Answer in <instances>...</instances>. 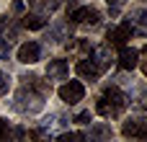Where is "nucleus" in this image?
I'll return each mask as SVG.
<instances>
[{"label": "nucleus", "mask_w": 147, "mask_h": 142, "mask_svg": "<svg viewBox=\"0 0 147 142\" xmlns=\"http://www.w3.org/2000/svg\"><path fill=\"white\" fill-rule=\"evenodd\" d=\"M124 109H127V96H124V91L116 88V85H109V88L101 93L98 103H96V111H98L101 116H106V119L119 116Z\"/></svg>", "instance_id": "f257e3e1"}, {"label": "nucleus", "mask_w": 147, "mask_h": 142, "mask_svg": "<svg viewBox=\"0 0 147 142\" xmlns=\"http://www.w3.org/2000/svg\"><path fill=\"white\" fill-rule=\"evenodd\" d=\"M44 96L36 91V88H31V85H26L23 83V88L18 91V96H16V109L18 111H23V114H36L41 106H44V101H41Z\"/></svg>", "instance_id": "f03ea898"}, {"label": "nucleus", "mask_w": 147, "mask_h": 142, "mask_svg": "<svg viewBox=\"0 0 147 142\" xmlns=\"http://www.w3.org/2000/svg\"><path fill=\"white\" fill-rule=\"evenodd\" d=\"M67 18H70L72 23L96 26V23L101 21V13H98V8H93V5H72V8H67Z\"/></svg>", "instance_id": "7ed1b4c3"}, {"label": "nucleus", "mask_w": 147, "mask_h": 142, "mask_svg": "<svg viewBox=\"0 0 147 142\" xmlns=\"http://www.w3.org/2000/svg\"><path fill=\"white\" fill-rule=\"evenodd\" d=\"M132 34H134L132 21H124V23H119L116 28H109L106 41H109L111 47H124V44H127V39H132Z\"/></svg>", "instance_id": "20e7f679"}, {"label": "nucleus", "mask_w": 147, "mask_h": 142, "mask_svg": "<svg viewBox=\"0 0 147 142\" xmlns=\"http://www.w3.org/2000/svg\"><path fill=\"white\" fill-rule=\"evenodd\" d=\"M75 72H78L83 80H90V83H93V80H98V75H101L103 70H101V65L88 54V57H83V60L75 65Z\"/></svg>", "instance_id": "39448f33"}, {"label": "nucleus", "mask_w": 147, "mask_h": 142, "mask_svg": "<svg viewBox=\"0 0 147 142\" xmlns=\"http://www.w3.org/2000/svg\"><path fill=\"white\" fill-rule=\"evenodd\" d=\"M121 135L129 140H147V119H127L121 124Z\"/></svg>", "instance_id": "423d86ee"}, {"label": "nucleus", "mask_w": 147, "mask_h": 142, "mask_svg": "<svg viewBox=\"0 0 147 142\" xmlns=\"http://www.w3.org/2000/svg\"><path fill=\"white\" fill-rule=\"evenodd\" d=\"M83 96H85V88H83V83L80 80H70V83H65L62 88H59V98L65 101V103H78V101H83Z\"/></svg>", "instance_id": "0eeeda50"}, {"label": "nucleus", "mask_w": 147, "mask_h": 142, "mask_svg": "<svg viewBox=\"0 0 147 142\" xmlns=\"http://www.w3.org/2000/svg\"><path fill=\"white\" fill-rule=\"evenodd\" d=\"M39 60H41V47H39L36 41H26V44L18 47V62L34 65V62H39Z\"/></svg>", "instance_id": "6e6552de"}, {"label": "nucleus", "mask_w": 147, "mask_h": 142, "mask_svg": "<svg viewBox=\"0 0 147 142\" xmlns=\"http://www.w3.org/2000/svg\"><path fill=\"white\" fill-rule=\"evenodd\" d=\"M67 72H70L67 60H52V62L47 65V78H49V80H65Z\"/></svg>", "instance_id": "1a4fd4ad"}, {"label": "nucleus", "mask_w": 147, "mask_h": 142, "mask_svg": "<svg viewBox=\"0 0 147 142\" xmlns=\"http://www.w3.org/2000/svg\"><path fill=\"white\" fill-rule=\"evenodd\" d=\"M137 62H140V52L129 49V47H121V52H119V67L121 70H134Z\"/></svg>", "instance_id": "9d476101"}, {"label": "nucleus", "mask_w": 147, "mask_h": 142, "mask_svg": "<svg viewBox=\"0 0 147 142\" xmlns=\"http://www.w3.org/2000/svg\"><path fill=\"white\" fill-rule=\"evenodd\" d=\"M21 26L23 28H31V31H39V28H44L47 26V18H44V13H26L23 16V21H21Z\"/></svg>", "instance_id": "9b49d317"}, {"label": "nucleus", "mask_w": 147, "mask_h": 142, "mask_svg": "<svg viewBox=\"0 0 147 142\" xmlns=\"http://www.w3.org/2000/svg\"><path fill=\"white\" fill-rule=\"evenodd\" d=\"M59 3H62V0H28V5H31L36 13H52V10L59 8Z\"/></svg>", "instance_id": "f8f14e48"}, {"label": "nucleus", "mask_w": 147, "mask_h": 142, "mask_svg": "<svg viewBox=\"0 0 147 142\" xmlns=\"http://www.w3.org/2000/svg\"><path fill=\"white\" fill-rule=\"evenodd\" d=\"M132 26H134V31L140 28L142 34H147V10H137V13H134V18H132Z\"/></svg>", "instance_id": "ddd939ff"}, {"label": "nucleus", "mask_w": 147, "mask_h": 142, "mask_svg": "<svg viewBox=\"0 0 147 142\" xmlns=\"http://www.w3.org/2000/svg\"><path fill=\"white\" fill-rule=\"evenodd\" d=\"M0 34H10V39H16V28H13L10 16H0Z\"/></svg>", "instance_id": "4468645a"}, {"label": "nucleus", "mask_w": 147, "mask_h": 142, "mask_svg": "<svg viewBox=\"0 0 147 142\" xmlns=\"http://www.w3.org/2000/svg\"><path fill=\"white\" fill-rule=\"evenodd\" d=\"M106 5H109V10H111V16H119V13L124 10V5H127V0H106Z\"/></svg>", "instance_id": "2eb2a0df"}, {"label": "nucleus", "mask_w": 147, "mask_h": 142, "mask_svg": "<svg viewBox=\"0 0 147 142\" xmlns=\"http://www.w3.org/2000/svg\"><path fill=\"white\" fill-rule=\"evenodd\" d=\"M8 88H10V78H8V72H3V70H0V96H5V93H8Z\"/></svg>", "instance_id": "dca6fc26"}, {"label": "nucleus", "mask_w": 147, "mask_h": 142, "mask_svg": "<svg viewBox=\"0 0 147 142\" xmlns=\"http://www.w3.org/2000/svg\"><path fill=\"white\" fill-rule=\"evenodd\" d=\"M90 137H111V129L109 127H98V129L90 132Z\"/></svg>", "instance_id": "f3484780"}, {"label": "nucleus", "mask_w": 147, "mask_h": 142, "mask_svg": "<svg viewBox=\"0 0 147 142\" xmlns=\"http://www.w3.org/2000/svg\"><path fill=\"white\" fill-rule=\"evenodd\" d=\"M75 122H78V124H90V111H80V114L75 116Z\"/></svg>", "instance_id": "a211bd4d"}, {"label": "nucleus", "mask_w": 147, "mask_h": 142, "mask_svg": "<svg viewBox=\"0 0 147 142\" xmlns=\"http://www.w3.org/2000/svg\"><path fill=\"white\" fill-rule=\"evenodd\" d=\"M3 137H8V122L5 119H0V140Z\"/></svg>", "instance_id": "6ab92c4d"}, {"label": "nucleus", "mask_w": 147, "mask_h": 142, "mask_svg": "<svg viewBox=\"0 0 147 142\" xmlns=\"http://www.w3.org/2000/svg\"><path fill=\"white\" fill-rule=\"evenodd\" d=\"M142 72H145V75H147V60H145V62H142Z\"/></svg>", "instance_id": "aec40b11"}]
</instances>
